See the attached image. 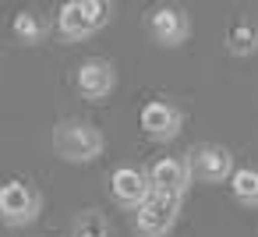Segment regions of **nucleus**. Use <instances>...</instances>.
<instances>
[{
    "instance_id": "obj_6",
    "label": "nucleus",
    "mask_w": 258,
    "mask_h": 237,
    "mask_svg": "<svg viewBox=\"0 0 258 237\" xmlns=\"http://www.w3.org/2000/svg\"><path fill=\"white\" fill-rule=\"evenodd\" d=\"M145 29H149L152 43H159V46L173 50V46L187 43V36H191V18H187V11H184V8L159 4V8H152V11H149Z\"/></svg>"
},
{
    "instance_id": "obj_1",
    "label": "nucleus",
    "mask_w": 258,
    "mask_h": 237,
    "mask_svg": "<svg viewBox=\"0 0 258 237\" xmlns=\"http://www.w3.org/2000/svg\"><path fill=\"white\" fill-rule=\"evenodd\" d=\"M53 149L64 163H92L96 156H103L106 138L89 121H60L53 128Z\"/></svg>"
},
{
    "instance_id": "obj_11",
    "label": "nucleus",
    "mask_w": 258,
    "mask_h": 237,
    "mask_svg": "<svg viewBox=\"0 0 258 237\" xmlns=\"http://www.w3.org/2000/svg\"><path fill=\"white\" fill-rule=\"evenodd\" d=\"M11 36L22 43V46H39L46 36H50V22L39 15V11H18L11 18Z\"/></svg>"
},
{
    "instance_id": "obj_7",
    "label": "nucleus",
    "mask_w": 258,
    "mask_h": 237,
    "mask_svg": "<svg viewBox=\"0 0 258 237\" xmlns=\"http://www.w3.org/2000/svg\"><path fill=\"white\" fill-rule=\"evenodd\" d=\"M110 195L120 209H131L138 212L149 198H152V181H149V170H138V166H117L110 173Z\"/></svg>"
},
{
    "instance_id": "obj_4",
    "label": "nucleus",
    "mask_w": 258,
    "mask_h": 237,
    "mask_svg": "<svg viewBox=\"0 0 258 237\" xmlns=\"http://www.w3.org/2000/svg\"><path fill=\"white\" fill-rule=\"evenodd\" d=\"M180 219V198L152 191V198L135 212V233L138 237H166Z\"/></svg>"
},
{
    "instance_id": "obj_3",
    "label": "nucleus",
    "mask_w": 258,
    "mask_h": 237,
    "mask_svg": "<svg viewBox=\"0 0 258 237\" xmlns=\"http://www.w3.org/2000/svg\"><path fill=\"white\" fill-rule=\"evenodd\" d=\"M39 209H43V195L29 181L0 184V219H4L8 226H29V223H36Z\"/></svg>"
},
{
    "instance_id": "obj_9",
    "label": "nucleus",
    "mask_w": 258,
    "mask_h": 237,
    "mask_svg": "<svg viewBox=\"0 0 258 237\" xmlns=\"http://www.w3.org/2000/svg\"><path fill=\"white\" fill-rule=\"evenodd\" d=\"M149 181H152V191H163V195H177L184 198V191L191 188V163L187 156H159L152 166H149Z\"/></svg>"
},
{
    "instance_id": "obj_2",
    "label": "nucleus",
    "mask_w": 258,
    "mask_h": 237,
    "mask_svg": "<svg viewBox=\"0 0 258 237\" xmlns=\"http://www.w3.org/2000/svg\"><path fill=\"white\" fill-rule=\"evenodd\" d=\"M110 18H113V4H106V0H68L57 15V32L71 43H82L96 36L103 25H110Z\"/></svg>"
},
{
    "instance_id": "obj_5",
    "label": "nucleus",
    "mask_w": 258,
    "mask_h": 237,
    "mask_svg": "<svg viewBox=\"0 0 258 237\" xmlns=\"http://www.w3.org/2000/svg\"><path fill=\"white\" fill-rule=\"evenodd\" d=\"M187 163H191V177L202 181V184H226L237 166H233V152L226 145H216V142H205V145H195L187 152Z\"/></svg>"
},
{
    "instance_id": "obj_12",
    "label": "nucleus",
    "mask_w": 258,
    "mask_h": 237,
    "mask_svg": "<svg viewBox=\"0 0 258 237\" xmlns=\"http://www.w3.org/2000/svg\"><path fill=\"white\" fill-rule=\"evenodd\" d=\"M226 50L233 57H254L258 53V22L254 18H237L230 29H226Z\"/></svg>"
},
{
    "instance_id": "obj_14",
    "label": "nucleus",
    "mask_w": 258,
    "mask_h": 237,
    "mask_svg": "<svg viewBox=\"0 0 258 237\" xmlns=\"http://www.w3.org/2000/svg\"><path fill=\"white\" fill-rule=\"evenodd\" d=\"M71 237H110V223L99 209H85L71 223Z\"/></svg>"
},
{
    "instance_id": "obj_13",
    "label": "nucleus",
    "mask_w": 258,
    "mask_h": 237,
    "mask_svg": "<svg viewBox=\"0 0 258 237\" xmlns=\"http://www.w3.org/2000/svg\"><path fill=\"white\" fill-rule=\"evenodd\" d=\"M230 191L240 205L258 209V166H237V173L230 177Z\"/></svg>"
},
{
    "instance_id": "obj_10",
    "label": "nucleus",
    "mask_w": 258,
    "mask_h": 237,
    "mask_svg": "<svg viewBox=\"0 0 258 237\" xmlns=\"http://www.w3.org/2000/svg\"><path fill=\"white\" fill-rule=\"evenodd\" d=\"M75 85H78V92H82L85 99L99 103V99H106V96L117 89V68H113L110 61H103V57H92V61H85V64L78 68Z\"/></svg>"
},
{
    "instance_id": "obj_8",
    "label": "nucleus",
    "mask_w": 258,
    "mask_h": 237,
    "mask_svg": "<svg viewBox=\"0 0 258 237\" xmlns=\"http://www.w3.org/2000/svg\"><path fill=\"white\" fill-rule=\"evenodd\" d=\"M142 131L152 138V142H173L184 128V110L173 106L170 99H152L142 106Z\"/></svg>"
}]
</instances>
